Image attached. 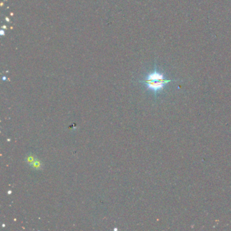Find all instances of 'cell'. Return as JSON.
Wrapping results in <instances>:
<instances>
[{
	"instance_id": "obj_1",
	"label": "cell",
	"mask_w": 231,
	"mask_h": 231,
	"mask_svg": "<svg viewBox=\"0 0 231 231\" xmlns=\"http://www.w3.org/2000/svg\"><path fill=\"white\" fill-rule=\"evenodd\" d=\"M172 81L170 79H164V76L162 73L157 71L155 68V71L147 76L145 80L142 82L145 83L148 88L152 90L155 92L162 90L163 86L166 85L167 83Z\"/></svg>"
},
{
	"instance_id": "obj_2",
	"label": "cell",
	"mask_w": 231,
	"mask_h": 231,
	"mask_svg": "<svg viewBox=\"0 0 231 231\" xmlns=\"http://www.w3.org/2000/svg\"><path fill=\"white\" fill-rule=\"evenodd\" d=\"M27 162L29 163V164H31V166H33L34 167H37L38 168L40 166V163L37 162V160H35L33 157H29V158L27 159Z\"/></svg>"
},
{
	"instance_id": "obj_3",
	"label": "cell",
	"mask_w": 231,
	"mask_h": 231,
	"mask_svg": "<svg viewBox=\"0 0 231 231\" xmlns=\"http://www.w3.org/2000/svg\"><path fill=\"white\" fill-rule=\"evenodd\" d=\"M1 35H2V36H3V35H4V31H1Z\"/></svg>"
}]
</instances>
